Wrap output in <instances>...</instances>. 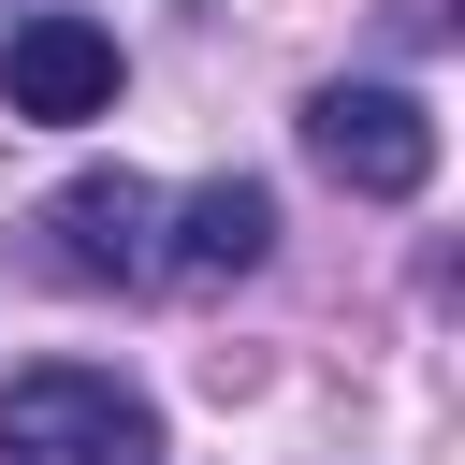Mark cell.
I'll use <instances>...</instances> for the list:
<instances>
[{
  "label": "cell",
  "mask_w": 465,
  "mask_h": 465,
  "mask_svg": "<svg viewBox=\"0 0 465 465\" xmlns=\"http://www.w3.org/2000/svg\"><path fill=\"white\" fill-rule=\"evenodd\" d=\"M0 102L44 116V131L102 116V102H116V29H87V15H15V29H0Z\"/></svg>",
  "instance_id": "obj_4"
},
{
  "label": "cell",
  "mask_w": 465,
  "mask_h": 465,
  "mask_svg": "<svg viewBox=\"0 0 465 465\" xmlns=\"http://www.w3.org/2000/svg\"><path fill=\"white\" fill-rule=\"evenodd\" d=\"M262 247H276V189L262 174H203L189 203H160V276H189V291L262 276Z\"/></svg>",
  "instance_id": "obj_5"
},
{
  "label": "cell",
  "mask_w": 465,
  "mask_h": 465,
  "mask_svg": "<svg viewBox=\"0 0 465 465\" xmlns=\"http://www.w3.org/2000/svg\"><path fill=\"white\" fill-rule=\"evenodd\" d=\"M305 160H320L334 189H363V203H407V189L436 174V116H421L407 87H320V102H305Z\"/></svg>",
  "instance_id": "obj_2"
},
{
  "label": "cell",
  "mask_w": 465,
  "mask_h": 465,
  "mask_svg": "<svg viewBox=\"0 0 465 465\" xmlns=\"http://www.w3.org/2000/svg\"><path fill=\"white\" fill-rule=\"evenodd\" d=\"M44 247H58V276L131 291V276H160V189H145L131 160H87V174L44 203Z\"/></svg>",
  "instance_id": "obj_3"
},
{
  "label": "cell",
  "mask_w": 465,
  "mask_h": 465,
  "mask_svg": "<svg viewBox=\"0 0 465 465\" xmlns=\"http://www.w3.org/2000/svg\"><path fill=\"white\" fill-rule=\"evenodd\" d=\"M0 465H160V407L116 363H29L0 392Z\"/></svg>",
  "instance_id": "obj_1"
}]
</instances>
